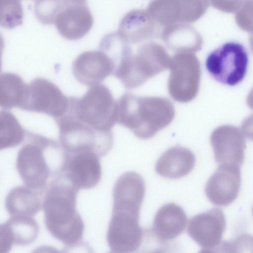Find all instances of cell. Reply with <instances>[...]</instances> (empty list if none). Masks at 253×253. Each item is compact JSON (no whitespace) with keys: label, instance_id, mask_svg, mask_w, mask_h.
I'll return each instance as SVG.
<instances>
[{"label":"cell","instance_id":"obj_1","mask_svg":"<svg viewBox=\"0 0 253 253\" xmlns=\"http://www.w3.org/2000/svg\"><path fill=\"white\" fill-rule=\"evenodd\" d=\"M19 150L16 167L25 185L45 190L64 174L68 154L59 143L44 136L27 131Z\"/></svg>","mask_w":253,"mask_h":253},{"label":"cell","instance_id":"obj_2","mask_svg":"<svg viewBox=\"0 0 253 253\" xmlns=\"http://www.w3.org/2000/svg\"><path fill=\"white\" fill-rule=\"evenodd\" d=\"M79 190L64 175L49 184L43 199L46 228L68 249L79 245L84 232L83 220L76 210Z\"/></svg>","mask_w":253,"mask_h":253},{"label":"cell","instance_id":"obj_3","mask_svg":"<svg viewBox=\"0 0 253 253\" xmlns=\"http://www.w3.org/2000/svg\"><path fill=\"white\" fill-rule=\"evenodd\" d=\"M175 115L174 108L167 98L123 94L117 102V122L137 137L148 139L167 126Z\"/></svg>","mask_w":253,"mask_h":253},{"label":"cell","instance_id":"obj_4","mask_svg":"<svg viewBox=\"0 0 253 253\" xmlns=\"http://www.w3.org/2000/svg\"><path fill=\"white\" fill-rule=\"evenodd\" d=\"M171 59L162 47L154 44L143 46L136 54L123 48L113 74L126 88H134L169 68Z\"/></svg>","mask_w":253,"mask_h":253},{"label":"cell","instance_id":"obj_5","mask_svg":"<svg viewBox=\"0 0 253 253\" xmlns=\"http://www.w3.org/2000/svg\"><path fill=\"white\" fill-rule=\"evenodd\" d=\"M69 99L66 113L95 129L111 131L117 122V102L103 84L91 85L82 97Z\"/></svg>","mask_w":253,"mask_h":253},{"label":"cell","instance_id":"obj_6","mask_svg":"<svg viewBox=\"0 0 253 253\" xmlns=\"http://www.w3.org/2000/svg\"><path fill=\"white\" fill-rule=\"evenodd\" d=\"M55 121L59 127V143L69 154L91 151L101 158L112 147L113 135L111 131L95 129L67 113Z\"/></svg>","mask_w":253,"mask_h":253},{"label":"cell","instance_id":"obj_7","mask_svg":"<svg viewBox=\"0 0 253 253\" xmlns=\"http://www.w3.org/2000/svg\"><path fill=\"white\" fill-rule=\"evenodd\" d=\"M248 62V53L243 45L236 42H228L209 54L206 67L215 80L233 86L245 78Z\"/></svg>","mask_w":253,"mask_h":253},{"label":"cell","instance_id":"obj_8","mask_svg":"<svg viewBox=\"0 0 253 253\" xmlns=\"http://www.w3.org/2000/svg\"><path fill=\"white\" fill-rule=\"evenodd\" d=\"M170 75L168 88L174 100L187 103L198 94L201 77V69L197 57L191 54L175 55L171 59Z\"/></svg>","mask_w":253,"mask_h":253},{"label":"cell","instance_id":"obj_9","mask_svg":"<svg viewBox=\"0 0 253 253\" xmlns=\"http://www.w3.org/2000/svg\"><path fill=\"white\" fill-rule=\"evenodd\" d=\"M69 105V98L56 85L40 77L34 79L28 84L20 109L44 113L56 120L67 112Z\"/></svg>","mask_w":253,"mask_h":253},{"label":"cell","instance_id":"obj_10","mask_svg":"<svg viewBox=\"0 0 253 253\" xmlns=\"http://www.w3.org/2000/svg\"><path fill=\"white\" fill-rule=\"evenodd\" d=\"M139 214L112 211L107 232L108 245L113 252L130 253L142 242L144 231L138 224Z\"/></svg>","mask_w":253,"mask_h":253},{"label":"cell","instance_id":"obj_11","mask_svg":"<svg viewBox=\"0 0 253 253\" xmlns=\"http://www.w3.org/2000/svg\"><path fill=\"white\" fill-rule=\"evenodd\" d=\"M225 228L224 213L218 208H213L194 216L189 222L187 232L202 252H214L222 243Z\"/></svg>","mask_w":253,"mask_h":253},{"label":"cell","instance_id":"obj_12","mask_svg":"<svg viewBox=\"0 0 253 253\" xmlns=\"http://www.w3.org/2000/svg\"><path fill=\"white\" fill-rule=\"evenodd\" d=\"M240 168L233 165H219L205 189L207 197L212 204L225 207L236 200L241 184Z\"/></svg>","mask_w":253,"mask_h":253},{"label":"cell","instance_id":"obj_13","mask_svg":"<svg viewBox=\"0 0 253 253\" xmlns=\"http://www.w3.org/2000/svg\"><path fill=\"white\" fill-rule=\"evenodd\" d=\"M115 63L102 50L86 51L82 53L73 63L72 72L81 84L88 86L100 84L114 73Z\"/></svg>","mask_w":253,"mask_h":253},{"label":"cell","instance_id":"obj_14","mask_svg":"<svg viewBox=\"0 0 253 253\" xmlns=\"http://www.w3.org/2000/svg\"><path fill=\"white\" fill-rule=\"evenodd\" d=\"M68 156L64 174L69 181L79 189L95 186L102 174L100 157L91 151L68 154Z\"/></svg>","mask_w":253,"mask_h":253},{"label":"cell","instance_id":"obj_15","mask_svg":"<svg viewBox=\"0 0 253 253\" xmlns=\"http://www.w3.org/2000/svg\"><path fill=\"white\" fill-rule=\"evenodd\" d=\"M54 23L63 38L77 40L84 37L91 29L93 18L86 2H65Z\"/></svg>","mask_w":253,"mask_h":253},{"label":"cell","instance_id":"obj_16","mask_svg":"<svg viewBox=\"0 0 253 253\" xmlns=\"http://www.w3.org/2000/svg\"><path fill=\"white\" fill-rule=\"evenodd\" d=\"M145 192L142 176L135 172H127L116 181L113 192V209L140 213Z\"/></svg>","mask_w":253,"mask_h":253},{"label":"cell","instance_id":"obj_17","mask_svg":"<svg viewBox=\"0 0 253 253\" xmlns=\"http://www.w3.org/2000/svg\"><path fill=\"white\" fill-rule=\"evenodd\" d=\"M39 233V225L33 217L10 216L0 226V253L9 252L14 245H28Z\"/></svg>","mask_w":253,"mask_h":253},{"label":"cell","instance_id":"obj_18","mask_svg":"<svg viewBox=\"0 0 253 253\" xmlns=\"http://www.w3.org/2000/svg\"><path fill=\"white\" fill-rule=\"evenodd\" d=\"M187 223V216L183 209L170 203L163 205L157 211L151 230L158 240L166 242L179 236Z\"/></svg>","mask_w":253,"mask_h":253},{"label":"cell","instance_id":"obj_19","mask_svg":"<svg viewBox=\"0 0 253 253\" xmlns=\"http://www.w3.org/2000/svg\"><path fill=\"white\" fill-rule=\"evenodd\" d=\"M45 191L26 185L15 187L5 198V209L10 216L34 217L42 208Z\"/></svg>","mask_w":253,"mask_h":253},{"label":"cell","instance_id":"obj_20","mask_svg":"<svg viewBox=\"0 0 253 253\" xmlns=\"http://www.w3.org/2000/svg\"><path fill=\"white\" fill-rule=\"evenodd\" d=\"M195 162V157L190 150L176 146L167 150L160 156L156 162L155 170L164 177L177 179L190 173Z\"/></svg>","mask_w":253,"mask_h":253},{"label":"cell","instance_id":"obj_21","mask_svg":"<svg viewBox=\"0 0 253 253\" xmlns=\"http://www.w3.org/2000/svg\"><path fill=\"white\" fill-rule=\"evenodd\" d=\"M215 161L219 165L241 167L244 161L245 142L241 137H219L214 133L211 137Z\"/></svg>","mask_w":253,"mask_h":253},{"label":"cell","instance_id":"obj_22","mask_svg":"<svg viewBox=\"0 0 253 253\" xmlns=\"http://www.w3.org/2000/svg\"><path fill=\"white\" fill-rule=\"evenodd\" d=\"M28 84L18 75L1 73L0 77V105L4 110L21 108L26 95Z\"/></svg>","mask_w":253,"mask_h":253},{"label":"cell","instance_id":"obj_23","mask_svg":"<svg viewBox=\"0 0 253 253\" xmlns=\"http://www.w3.org/2000/svg\"><path fill=\"white\" fill-rule=\"evenodd\" d=\"M0 123V150L15 147L24 141L27 131L12 114L1 111Z\"/></svg>","mask_w":253,"mask_h":253},{"label":"cell","instance_id":"obj_24","mask_svg":"<svg viewBox=\"0 0 253 253\" xmlns=\"http://www.w3.org/2000/svg\"><path fill=\"white\" fill-rule=\"evenodd\" d=\"M0 24L12 29L22 24L23 10L20 0H0Z\"/></svg>","mask_w":253,"mask_h":253},{"label":"cell","instance_id":"obj_25","mask_svg":"<svg viewBox=\"0 0 253 253\" xmlns=\"http://www.w3.org/2000/svg\"><path fill=\"white\" fill-rule=\"evenodd\" d=\"M64 5L62 0H36L34 4L35 16L43 24L54 23Z\"/></svg>","mask_w":253,"mask_h":253},{"label":"cell","instance_id":"obj_26","mask_svg":"<svg viewBox=\"0 0 253 253\" xmlns=\"http://www.w3.org/2000/svg\"><path fill=\"white\" fill-rule=\"evenodd\" d=\"M237 249H253V236L241 235L232 241L222 242L219 248L224 252H235Z\"/></svg>","mask_w":253,"mask_h":253},{"label":"cell","instance_id":"obj_27","mask_svg":"<svg viewBox=\"0 0 253 253\" xmlns=\"http://www.w3.org/2000/svg\"><path fill=\"white\" fill-rule=\"evenodd\" d=\"M66 3H83L86 2L85 0H62Z\"/></svg>","mask_w":253,"mask_h":253},{"label":"cell","instance_id":"obj_28","mask_svg":"<svg viewBox=\"0 0 253 253\" xmlns=\"http://www.w3.org/2000/svg\"></svg>","mask_w":253,"mask_h":253}]
</instances>
